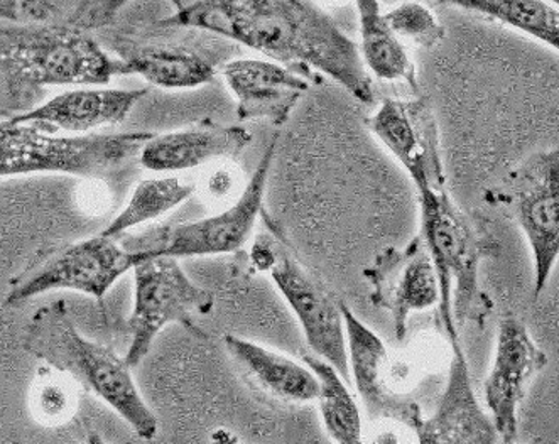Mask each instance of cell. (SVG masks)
<instances>
[{
    "label": "cell",
    "mask_w": 559,
    "mask_h": 444,
    "mask_svg": "<svg viewBox=\"0 0 559 444\" xmlns=\"http://www.w3.org/2000/svg\"><path fill=\"white\" fill-rule=\"evenodd\" d=\"M24 348L45 365L90 388L139 437L156 436V415L139 393L132 367L116 351L80 333L63 301L46 304L31 316Z\"/></svg>",
    "instance_id": "obj_3"
},
{
    "label": "cell",
    "mask_w": 559,
    "mask_h": 444,
    "mask_svg": "<svg viewBox=\"0 0 559 444\" xmlns=\"http://www.w3.org/2000/svg\"><path fill=\"white\" fill-rule=\"evenodd\" d=\"M132 2L135 0H79L67 24L95 33L112 24L120 12L129 8Z\"/></svg>",
    "instance_id": "obj_28"
},
{
    "label": "cell",
    "mask_w": 559,
    "mask_h": 444,
    "mask_svg": "<svg viewBox=\"0 0 559 444\" xmlns=\"http://www.w3.org/2000/svg\"><path fill=\"white\" fill-rule=\"evenodd\" d=\"M347 335L348 369L358 394L372 419H392L416 431L423 422L419 404L392 387L391 357L381 336L364 325L342 301Z\"/></svg>",
    "instance_id": "obj_15"
},
{
    "label": "cell",
    "mask_w": 559,
    "mask_h": 444,
    "mask_svg": "<svg viewBox=\"0 0 559 444\" xmlns=\"http://www.w3.org/2000/svg\"><path fill=\"white\" fill-rule=\"evenodd\" d=\"M221 71L236 97L240 120L267 119L276 125L287 122L311 83L321 82L317 71L254 58L228 60Z\"/></svg>",
    "instance_id": "obj_16"
},
{
    "label": "cell",
    "mask_w": 559,
    "mask_h": 444,
    "mask_svg": "<svg viewBox=\"0 0 559 444\" xmlns=\"http://www.w3.org/2000/svg\"><path fill=\"white\" fill-rule=\"evenodd\" d=\"M301 359L320 382L317 399L320 400L321 419L329 436L340 444L362 443V416L345 379L332 363L318 355L302 353Z\"/></svg>",
    "instance_id": "obj_22"
},
{
    "label": "cell",
    "mask_w": 559,
    "mask_h": 444,
    "mask_svg": "<svg viewBox=\"0 0 559 444\" xmlns=\"http://www.w3.org/2000/svg\"><path fill=\"white\" fill-rule=\"evenodd\" d=\"M280 134H274L255 171L247 181L239 199L224 212L202 220L159 225L141 233H126L120 243L135 257H198L231 254L246 245L261 217L269 172L273 168Z\"/></svg>",
    "instance_id": "obj_7"
},
{
    "label": "cell",
    "mask_w": 559,
    "mask_h": 444,
    "mask_svg": "<svg viewBox=\"0 0 559 444\" xmlns=\"http://www.w3.org/2000/svg\"><path fill=\"white\" fill-rule=\"evenodd\" d=\"M224 344L231 359L259 387L286 403L305 404L317 400L320 382L308 365L287 359L271 348L262 347L242 336L225 335Z\"/></svg>",
    "instance_id": "obj_20"
},
{
    "label": "cell",
    "mask_w": 559,
    "mask_h": 444,
    "mask_svg": "<svg viewBox=\"0 0 559 444\" xmlns=\"http://www.w3.org/2000/svg\"><path fill=\"white\" fill-rule=\"evenodd\" d=\"M250 261L255 269L267 273L286 303L298 317L311 350L332 363L345 382H350L347 335L338 299L320 279L302 267L283 240L262 233L255 240Z\"/></svg>",
    "instance_id": "obj_9"
},
{
    "label": "cell",
    "mask_w": 559,
    "mask_h": 444,
    "mask_svg": "<svg viewBox=\"0 0 559 444\" xmlns=\"http://www.w3.org/2000/svg\"><path fill=\"white\" fill-rule=\"evenodd\" d=\"M138 257L112 237L97 236L64 245L49 247L31 259L29 264L9 284L8 304L26 303L46 292H83L105 298L114 284L132 271Z\"/></svg>",
    "instance_id": "obj_10"
},
{
    "label": "cell",
    "mask_w": 559,
    "mask_h": 444,
    "mask_svg": "<svg viewBox=\"0 0 559 444\" xmlns=\"http://www.w3.org/2000/svg\"><path fill=\"white\" fill-rule=\"evenodd\" d=\"M100 45L120 64V75H139L165 91H193L215 80L237 48L228 39L198 27L147 17L126 8L104 29Z\"/></svg>",
    "instance_id": "obj_2"
},
{
    "label": "cell",
    "mask_w": 559,
    "mask_h": 444,
    "mask_svg": "<svg viewBox=\"0 0 559 444\" xmlns=\"http://www.w3.org/2000/svg\"><path fill=\"white\" fill-rule=\"evenodd\" d=\"M364 276L370 284L372 303L391 314L397 340L406 336L409 314L440 304L437 267L419 236L404 249H384Z\"/></svg>",
    "instance_id": "obj_13"
},
{
    "label": "cell",
    "mask_w": 559,
    "mask_h": 444,
    "mask_svg": "<svg viewBox=\"0 0 559 444\" xmlns=\"http://www.w3.org/2000/svg\"><path fill=\"white\" fill-rule=\"evenodd\" d=\"M453 359L448 384L431 418L423 419L418 430L421 444H496L499 434L492 419L481 409L472 387L471 369L459 338L450 340Z\"/></svg>",
    "instance_id": "obj_18"
},
{
    "label": "cell",
    "mask_w": 559,
    "mask_h": 444,
    "mask_svg": "<svg viewBox=\"0 0 559 444\" xmlns=\"http://www.w3.org/2000/svg\"><path fill=\"white\" fill-rule=\"evenodd\" d=\"M384 15L397 36L409 39L423 48H432L447 38V31L438 23L432 12L418 0L404 2Z\"/></svg>",
    "instance_id": "obj_26"
},
{
    "label": "cell",
    "mask_w": 559,
    "mask_h": 444,
    "mask_svg": "<svg viewBox=\"0 0 559 444\" xmlns=\"http://www.w3.org/2000/svg\"><path fill=\"white\" fill-rule=\"evenodd\" d=\"M431 5H455L500 21L530 34L537 41L559 48V14L543 0H418Z\"/></svg>",
    "instance_id": "obj_24"
},
{
    "label": "cell",
    "mask_w": 559,
    "mask_h": 444,
    "mask_svg": "<svg viewBox=\"0 0 559 444\" xmlns=\"http://www.w3.org/2000/svg\"><path fill=\"white\" fill-rule=\"evenodd\" d=\"M146 88H98L82 86L49 98L36 109L17 113V122L36 123L39 128L60 134H88L98 129L114 128L128 119L139 101L146 97Z\"/></svg>",
    "instance_id": "obj_19"
},
{
    "label": "cell",
    "mask_w": 559,
    "mask_h": 444,
    "mask_svg": "<svg viewBox=\"0 0 559 444\" xmlns=\"http://www.w3.org/2000/svg\"><path fill=\"white\" fill-rule=\"evenodd\" d=\"M75 382L58 370L45 365L31 388L29 406L43 424L60 425L76 411Z\"/></svg>",
    "instance_id": "obj_25"
},
{
    "label": "cell",
    "mask_w": 559,
    "mask_h": 444,
    "mask_svg": "<svg viewBox=\"0 0 559 444\" xmlns=\"http://www.w3.org/2000/svg\"><path fill=\"white\" fill-rule=\"evenodd\" d=\"M120 64L90 31L70 24L0 21V94H36L48 85H105Z\"/></svg>",
    "instance_id": "obj_4"
},
{
    "label": "cell",
    "mask_w": 559,
    "mask_h": 444,
    "mask_svg": "<svg viewBox=\"0 0 559 444\" xmlns=\"http://www.w3.org/2000/svg\"><path fill=\"white\" fill-rule=\"evenodd\" d=\"M367 123L404 166L416 191L447 188L437 117L426 98H389Z\"/></svg>",
    "instance_id": "obj_12"
},
{
    "label": "cell",
    "mask_w": 559,
    "mask_h": 444,
    "mask_svg": "<svg viewBox=\"0 0 559 444\" xmlns=\"http://www.w3.org/2000/svg\"><path fill=\"white\" fill-rule=\"evenodd\" d=\"M548 365L526 325L506 316L499 325L492 370L485 382V399L499 440L512 443L518 437V409L526 397L527 385Z\"/></svg>",
    "instance_id": "obj_14"
},
{
    "label": "cell",
    "mask_w": 559,
    "mask_h": 444,
    "mask_svg": "<svg viewBox=\"0 0 559 444\" xmlns=\"http://www.w3.org/2000/svg\"><path fill=\"white\" fill-rule=\"evenodd\" d=\"M549 2H551V4L558 5L559 0H549Z\"/></svg>",
    "instance_id": "obj_31"
},
{
    "label": "cell",
    "mask_w": 559,
    "mask_h": 444,
    "mask_svg": "<svg viewBox=\"0 0 559 444\" xmlns=\"http://www.w3.org/2000/svg\"><path fill=\"white\" fill-rule=\"evenodd\" d=\"M165 20L209 31L284 67L320 71L357 100L373 101L358 46L313 0H198Z\"/></svg>",
    "instance_id": "obj_1"
},
{
    "label": "cell",
    "mask_w": 559,
    "mask_h": 444,
    "mask_svg": "<svg viewBox=\"0 0 559 444\" xmlns=\"http://www.w3.org/2000/svg\"><path fill=\"white\" fill-rule=\"evenodd\" d=\"M153 132L61 135L36 123L0 122V180L27 175L108 178L138 161Z\"/></svg>",
    "instance_id": "obj_5"
},
{
    "label": "cell",
    "mask_w": 559,
    "mask_h": 444,
    "mask_svg": "<svg viewBox=\"0 0 559 444\" xmlns=\"http://www.w3.org/2000/svg\"><path fill=\"white\" fill-rule=\"evenodd\" d=\"M75 0H0V21L20 24L68 23Z\"/></svg>",
    "instance_id": "obj_27"
},
{
    "label": "cell",
    "mask_w": 559,
    "mask_h": 444,
    "mask_svg": "<svg viewBox=\"0 0 559 444\" xmlns=\"http://www.w3.org/2000/svg\"><path fill=\"white\" fill-rule=\"evenodd\" d=\"M421 237L440 279V316L448 340L459 338V326L471 320L484 303L478 286V265L485 242L448 188L419 191Z\"/></svg>",
    "instance_id": "obj_6"
},
{
    "label": "cell",
    "mask_w": 559,
    "mask_h": 444,
    "mask_svg": "<svg viewBox=\"0 0 559 444\" xmlns=\"http://www.w3.org/2000/svg\"><path fill=\"white\" fill-rule=\"evenodd\" d=\"M252 141L243 125L203 119L188 128L153 134L139 151L138 163L153 172H179L213 161L236 159Z\"/></svg>",
    "instance_id": "obj_17"
},
{
    "label": "cell",
    "mask_w": 559,
    "mask_h": 444,
    "mask_svg": "<svg viewBox=\"0 0 559 444\" xmlns=\"http://www.w3.org/2000/svg\"><path fill=\"white\" fill-rule=\"evenodd\" d=\"M194 190L197 188L193 184L183 183L178 178H150V180L139 181L128 203L112 220L108 221L100 233L119 239L141 225L165 217L181 203L191 199Z\"/></svg>",
    "instance_id": "obj_23"
},
{
    "label": "cell",
    "mask_w": 559,
    "mask_h": 444,
    "mask_svg": "<svg viewBox=\"0 0 559 444\" xmlns=\"http://www.w3.org/2000/svg\"><path fill=\"white\" fill-rule=\"evenodd\" d=\"M508 206L533 252L534 298H539L559 255V153L556 147L527 156L493 191Z\"/></svg>",
    "instance_id": "obj_11"
},
{
    "label": "cell",
    "mask_w": 559,
    "mask_h": 444,
    "mask_svg": "<svg viewBox=\"0 0 559 444\" xmlns=\"http://www.w3.org/2000/svg\"><path fill=\"white\" fill-rule=\"evenodd\" d=\"M134 273V307L128 320L129 341L126 362L134 369L153 347L156 336L173 323L194 335L200 317L215 308V295L190 279L178 259L169 255L141 257Z\"/></svg>",
    "instance_id": "obj_8"
},
{
    "label": "cell",
    "mask_w": 559,
    "mask_h": 444,
    "mask_svg": "<svg viewBox=\"0 0 559 444\" xmlns=\"http://www.w3.org/2000/svg\"><path fill=\"white\" fill-rule=\"evenodd\" d=\"M231 190H234V176L227 169H215L206 178L205 187H203L206 196L212 200L227 199Z\"/></svg>",
    "instance_id": "obj_29"
},
{
    "label": "cell",
    "mask_w": 559,
    "mask_h": 444,
    "mask_svg": "<svg viewBox=\"0 0 559 444\" xmlns=\"http://www.w3.org/2000/svg\"><path fill=\"white\" fill-rule=\"evenodd\" d=\"M355 4L362 38V49L358 51L364 67L369 68L377 79L406 83L411 91L418 92L416 67L397 34L389 26L379 0H355Z\"/></svg>",
    "instance_id": "obj_21"
},
{
    "label": "cell",
    "mask_w": 559,
    "mask_h": 444,
    "mask_svg": "<svg viewBox=\"0 0 559 444\" xmlns=\"http://www.w3.org/2000/svg\"><path fill=\"white\" fill-rule=\"evenodd\" d=\"M169 2H171L173 8H175V12H179L197 4L198 0H169Z\"/></svg>",
    "instance_id": "obj_30"
}]
</instances>
